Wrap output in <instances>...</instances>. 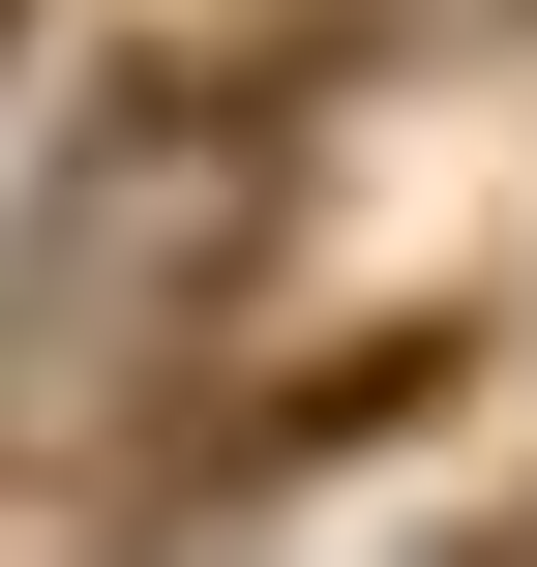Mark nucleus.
Returning a JSON list of instances; mask_svg holds the SVG:
<instances>
[{"label":"nucleus","mask_w":537,"mask_h":567,"mask_svg":"<svg viewBox=\"0 0 537 567\" xmlns=\"http://www.w3.org/2000/svg\"><path fill=\"white\" fill-rule=\"evenodd\" d=\"M448 389H478V299H389V329H299L239 419H149V478H179V508H269V478H359V449H419Z\"/></svg>","instance_id":"1"},{"label":"nucleus","mask_w":537,"mask_h":567,"mask_svg":"<svg viewBox=\"0 0 537 567\" xmlns=\"http://www.w3.org/2000/svg\"><path fill=\"white\" fill-rule=\"evenodd\" d=\"M30 30H60V0H0V60H30Z\"/></svg>","instance_id":"2"}]
</instances>
